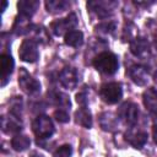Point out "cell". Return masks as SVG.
<instances>
[{"instance_id":"obj_29","label":"cell","mask_w":157,"mask_h":157,"mask_svg":"<svg viewBox=\"0 0 157 157\" xmlns=\"http://www.w3.org/2000/svg\"><path fill=\"white\" fill-rule=\"evenodd\" d=\"M29 157H44V156H43V155H40V153H38V152H32Z\"/></svg>"},{"instance_id":"obj_21","label":"cell","mask_w":157,"mask_h":157,"mask_svg":"<svg viewBox=\"0 0 157 157\" xmlns=\"http://www.w3.org/2000/svg\"><path fill=\"white\" fill-rule=\"evenodd\" d=\"M70 6L69 1L65 0H48L45 1V7L47 11L50 13H59L63 12L64 10H66Z\"/></svg>"},{"instance_id":"obj_5","label":"cell","mask_w":157,"mask_h":157,"mask_svg":"<svg viewBox=\"0 0 157 157\" xmlns=\"http://www.w3.org/2000/svg\"><path fill=\"white\" fill-rule=\"evenodd\" d=\"M18 85L21 87V90L28 94H36L40 91V83L39 81H37L33 76H31L28 74V71L25 67L20 69V74H18Z\"/></svg>"},{"instance_id":"obj_11","label":"cell","mask_w":157,"mask_h":157,"mask_svg":"<svg viewBox=\"0 0 157 157\" xmlns=\"http://www.w3.org/2000/svg\"><path fill=\"white\" fill-rule=\"evenodd\" d=\"M130 50L135 56L140 59H145L150 55V44L145 38L136 37L130 43Z\"/></svg>"},{"instance_id":"obj_1","label":"cell","mask_w":157,"mask_h":157,"mask_svg":"<svg viewBox=\"0 0 157 157\" xmlns=\"http://www.w3.org/2000/svg\"><path fill=\"white\" fill-rule=\"evenodd\" d=\"M93 66L104 75H113L118 71L119 61L113 53L103 52L93 59Z\"/></svg>"},{"instance_id":"obj_6","label":"cell","mask_w":157,"mask_h":157,"mask_svg":"<svg viewBox=\"0 0 157 157\" xmlns=\"http://www.w3.org/2000/svg\"><path fill=\"white\" fill-rule=\"evenodd\" d=\"M76 25H77L76 15L75 13H70L65 18H59V20L52 22L50 29L53 31V33L55 36H63V34H66L67 32L72 31V28Z\"/></svg>"},{"instance_id":"obj_9","label":"cell","mask_w":157,"mask_h":157,"mask_svg":"<svg viewBox=\"0 0 157 157\" xmlns=\"http://www.w3.org/2000/svg\"><path fill=\"white\" fill-rule=\"evenodd\" d=\"M59 81L60 83L67 88V90H74L78 85V72L75 67H64L60 74H59Z\"/></svg>"},{"instance_id":"obj_17","label":"cell","mask_w":157,"mask_h":157,"mask_svg":"<svg viewBox=\"0 0 157 157\" xmlns=\"http://www.w3.org/2000/svg\"><path fill=\"white\" fill-rule=\"evenodd\" d=\"M99 125L105 131H114L118 126V117H115L113 113H103L99 117Z\"/></svg>"},{"instance_id":"obj_13","label":"cell","mask_w":157,"mask_h":157,"mask_svg":"<svg viewBox=\"0 0 157 157\" xmlns=\"http://www.w3.org/2000/svg\"><path fill=\"white\" fill-rule=\"evenodd\" d=\"M13 66H15V63H13V59L10 54H2L1 55V59H0V67H1V86H5L7 80H9V76L11 75L12 70H13Z\"/></svg>"},{"instance_id":"obj_25","label":"cell","mask_w":157,"mask_h":157,"mask_svg":"<svg viewBox=\"0 0 157 157\" xmlns=\"http://www.w3.org/2000/svg\"><path fill=\"white\" fill-rule=\"evenodd\" d=\"M54 118L59 121V123H67L69 121V113L65 110V109H63V108H59V109H56L55 112H54Z\"/></svg>"},{"instance_id":"obj_20","label":"cell","mask_w":157,"mask_h":157,"mask_svg":"<svg viewBox=\"0 0 157 157\" xmlns=\"http://www.w3.org/2000/svg\"><path fill=\"white\" fill-rule=\"evenodd\" d=\"M64 42L70 47H80L83 43V33L78 29H72L65 34Z\"/></svg>"},{"instance_id":"obj_22","label":"cell","mask_w":157,"mask_h":157,"mask_svg":"<svg viewBox=\"0 0 157 157\" xmlns=\"http://www.w3.org/2000/svg\"><path fill=\"white\" fill-rule=\"evenodd\" d=\"M29 145H31V140L26 135H16L11 140V146L15 151H20V152L25 151L29 147Z\"/></svg>"},{"instance_id":"obj_14","label":"cell","mask_w":157,"mask_h":157,"mask_svg":"<svg viewBox=\"0 0 157 157\" xmlns=\"http://www.w3.org/2000/svg\"><path fill=\"white\" fill-rule=\"evenodd\" d=\"M126 141L135 148H141L147 141V132L144 130H130L126 132Z\"/></svg>"},{"instance_id":"obj_8","label":"cell","mask_w":157,"mask_h":157,"mask_svg":"<svg viewBox=\"0 0 157 157\" xmlns=\"http://www.w3.org/2000/svg\"><path fill=\"white\" fill-rule=\"evenodd\" d=\"M118 2L115 1H88L87 9L94 12L98 17H108L113 13L114 9L117 7Z\"/></svg>"},{"instance_id":"obj_30","label":"cell","mask_w":157,"mask_h":157,"mask_svg":"<svg viewBox=\"0 0 157 157\" xmlns=\"http://www.w3.org/2000/svg\"><path fill=\"white\" fill-rule=\"evenodd\" d=\"M6 5H7V2H6V1H4V4H2V11L5 10V7H6Z\"/></svg>"},{"instance_id":"obj_27","label":"cell","mask_w":157,"mask_h":157,"mask_svg":"<svg viewBox=\"0 0 157 157\" xmlns=\"http://www.w3.org/2000/svg\"><path fill=\"white\" fill-rule=\"evenodd\" d=\"M48 40V34H47V31L43 28V27H37L36 29V42H47Z\"/></svg>"},{"instance_id":"obj_4","label":"cell","mask_w":157,"mask_h":157,"mask_svg":"<svg viewBox=\"0 0 157 157\" xmlns=\"http://www.w3.org/2000/svg\"><path fill=\"white\" fill-rule=\"evenodd\" d=\"M18 56L22 61L26 63H34L39 58L37 42L34 39H25L18 49Z\"/></svg>"},{"instance_id":"obj_24","label":"cell","mask_w":157,"mask_h":157,"mask_svg":"<svg viewBox=\"0 0 157 157\" xmlns=\"http://www.w3.org/2000/svg\"><path fill=\"white\" fill-rule=\"evenodd\" d=\"M115 29V25L113 22H104V23H101L96 27V32L98 33H104V34H110Z\"/></svg>"},{"instance_id":"obj_19","label":"cell","mask_w":157,"mask_h":157,"mask_svg":"<svg viewBox=\"0 0 157 157\" xmlns=\"http://www.w3.org/2000/svg\"><path fill=\"white\" fill-rule=\"evenodd\" d=\"M75 120L77 124H80L83 128L90 129L92 126V115L90 113V110L86 107L80 108L76 113H75Z\"/></svg>"},{"instance_id":"obj_16","label":"cell","mask_w":157,"mask_h":157,"mask_svg":"<svg viewBox=\"0 0 157 157\" xmlns=\"http://www.w3.org/2000/svg\"><path fill=\"white\" fill-rule=\"evenodd\" d=\"M17 7H18L20 15L31 18V16L39 7V1H37V0H21L17 2Z\"/></svg>"},{"instance_id":"obj_3","label":"cell","mask_w":157,"mask_h":157,"mask_svg":"<svg viewBox=\"0 0 157 157\" xmlns=\"http://www.w3.org/2000/svg\"><path fill=\"white\" fill-rule=\"evenodd\" d=\"M99 96L108 104L118 103L120 101L121 96H123V90H121L120 83H118V82H109V83L102 85V87L99 90Z\"/></svg>"},{"instance_id":"obj_10","label":"cell","mask_w":157,"mask_h":157,"mask_svg":"<svg viewBox=\"0 0 157 157\" xmlns=\"http://www.w3.org/2000/svg\"><path fill=\"white\" fill-rule=\"evenodd\" d=\"M126 72L129 77L132 80V82L139 86H145L150 80L148 71L146 70L145 66H141V65H132L128 69Z\"/></svg>"},{"instance_id":"obj_26","label":"cell","mask_w":157,"mask_h":157,"mask_svg":"<svg viewBox=\"0 0 157 157\" xmlns=\"http://www.w3.org/2000/svg\"><path fill=\"white\" fill-rule=\"evenodd\" d=\"M72 153V147L70 145H63L56 150L58 157H70Z\"/></svg>"},{"instance_id":"obj_31","label":"cell","mask_w":157,"mask_h":157,"mask_svg":"<svg viewBox=\"0 0 157 157\" xmlns=\"http://www.w3.org/2000/svg\"><path fill=\"white\" fill-rule=\"evenodd\" d=\"M155 44H156V48H157V33H156V36H155Z\"/></svg>"},{"instance_id":"obj_28","label":"cell","mask_w":157,"mask_h":157,"mask_svg":"<svg viewBox=\"0 0 157 157\" xmlns=\"http://www.w3.org/2000/svg\"><path fill=\"white\" fill-rule=\"evenodd\" d=\"M152 135H153V140L157 145V120L153 123V126H152Z\"/></svg>"},{"instance_id":"obj_7","label":"cell","mask_w":157,"mask_h":157,"mask_svg":"<svg viewBox=\"0 0 157 157\" xmlns=\"http://www.w3.org/2000/svg\"><path fill=\"white\" fill-rule=\"evenodd\" d=\"M118 117L128 125L132 126L139 120V107L132 102L124 103L118 112Z\"/></svg>"},{"instance_id":"obj_18","label":"cell","mask_w":157,"mask_h":157,"mask_svg":"<svg viewBox=\"0 0 157 157\" xmlns=\"http://www.w3.org/2000/svg\"><path fill=\"white\" fill-rule=\"evenodd\" d=\"M31 29H32V25L29 23V18H28V17L22 16V15H20V16L16 17L15 23H13V27H12V31H13L17 36L28 33Z\"/></svg>"},{"instance_id":"obj_12","label":"cell","mask_w":157,"mask_h":157,"mask_svg":"<svg viewBox=\"0 0 157 157\" xmlns=\"http://www.w3.org/2000/svg\"><path fill=\"white\" fill-rule=\"evenodd\" d=\"M1 129L2 131L10 134V132H18L22 129V123L20 117L10 113L9 117H2L1 118Z\"/></svg>"},{"instance_id":"obj_15","label":"cell","mask_w":157,"mask_h":157,"mask_svg":"<svg viewBox=\"0 0 157 157\" xmlns=\"http://www.w3.org/2000/svg\"><path fill=\"white\" fill-rule=\"evenodd\" d=\"M145 107L153 114H157V90L153 87L147 88L142 94Z\"/></svg>"},{"instance_id":"obj_23","label":"cell","mask_w":157,"mask_h":157,"mask_svg":"<svg viewBox=\"0 0 157 157\" xmlns=\"http://www.w3.org/2000/svg\"><path fill=\"white\" fill-rule=\"evenodd\" d=\"M48 96H49L50 101H52L54 104L59 105L60 108L64 109V108H66V107H70V99H69L67 96H65V94H63V93H59V92H53V93H49Z\"/></svg>"},{"instance_id":"obj_2","label":"cell","mask_w":157,"mask_h":157,"mask_svg":"<svg viewBox=\"0 0 157 157\" xmlns=\"http://www.w3.org/2000/svg\"><path fill=\"white\" fill-rule=\"evenodd\" d=\"M32 130L38 139H48L54 132V125L49 117L39 115L33 120Z\"/></svg>"}]
</instances>
